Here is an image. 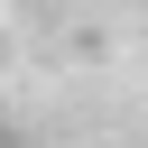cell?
I'll use <instances>...</instances> for the list:
<instances>
[{
    "label": "cell",
    "instance_id": "1",
    "mask_svg": "<svg viewBox=\"0 0 148 148\" xmlns=\"http://www.w3.org/2000/svg\"><path fill=\"white\" fill-rule=\"evenodd\" d=\"M0 148H9V139H0Z\"/></svg>",
    "mask_w": 148,
    "mask_h": 148
}]
</instances>
